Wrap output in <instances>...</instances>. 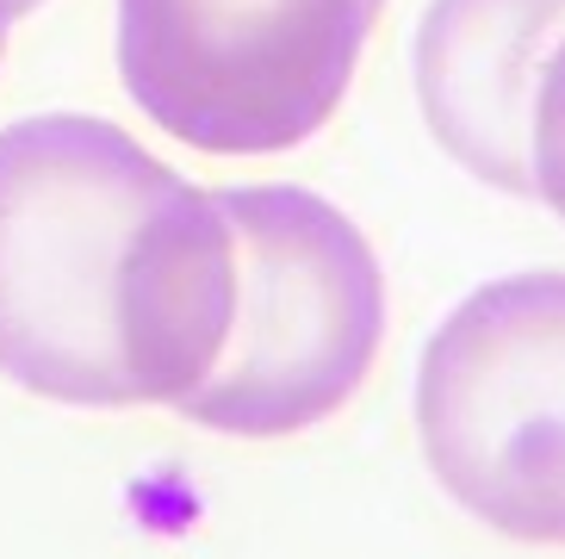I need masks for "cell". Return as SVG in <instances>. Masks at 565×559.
I'll return each instance as SVG.
<instances>
[{"label": "cell", "instance_id": "6da1fadb", "mask_svg": "<svg viewBox=\"0 0 565 559\" xmlns=\"http://www.w3.org/2000/svg\"><path fill=\"white\" fill-rule=\"evenodd\" d=\"M224 199L106 118L0 131V373L75 411L181 404L224 355Z\"/></svg>", "mask_w": 565, "mask_h": 559}, {"label": "cell", "instance_id": "7a4b0ae2", "mask_svg": "<svg viewBox=\"0 0 565 559\" xmlns=\"http://www.w3.org/2000/svg\"><path fill=\"white\" fill-rule=\"evenodd\" d=\"M236 317L205 386L174 404L186 423L274 442L335 416L385 342V274L349 212L311 187H231Z\"/></svg>", "mask_w": 565, "mask_h": 559}, {"label": "cell", "instance_id": "3957f363", "mask_svg": "<svg viewBox=\"0 0 565 559\" xmlns=\"http://www.w3.org/2000/svg\"><path fill=\"white\" fill-rule=\"evenodd\" d=\"M435 485L522 547H565V267L479 286L416 367Z\"/></svg>", "mask_w": 565, "mask_h": 559}, {"label": "cell", "instance_id": "277c9868", "mask_svg": "<svg viewBox=\"0 0 565 559\" xmlns=\"http://www.w3.org/2000/svg\"><path fill=\"white\" fill-rule=\"evenodd\" d=\"M385 0H118V82L205 156H280L335 118Z\"/></svg>", "mask_w": 565, "mask_h": 559}, {"label": "cell", "instance_id": "5b68a950", "mask_svg": "<svg viewBox=\"0 0 565 559\" xmlns=\"http://www.w3.org/2000/svg\"><path fill=\"white\" fill-rule=\"evenodd\" d=\"M565 0H429L416 25V99L435 144L503 193L529 181V113Z\"/></svg>", "mask_w": 565, "mask_h": 559}, {"label": "cell", "instance_id": "8992f818", "mask_svg": "<svg viewBox=\"0 0 565 559\" xmlns=\"http://www.w3.org/2000/svg\"><path fill=\"white\" fill-rule=\"evenodd\" d=\"M529 181L553 218H565V38L553 44L529 113Z\"/></svg>", "mask_w": 565, "mask_h": 559}, {"label": "cell", "instance_id": "52a82bcc", "mask_svg": "<svg viewBox=\"0 0 565 559\" xmlns=\"http://www.w3.org/2000/svg\"><path fill=\"white\" fill-rule=\"evenodd\" d=\"M38 7H44V0H0V44H7V32H13L25 13H38Z\"/></svg>", "mask_w": 565, "mask_h": 559}]
</instances>
